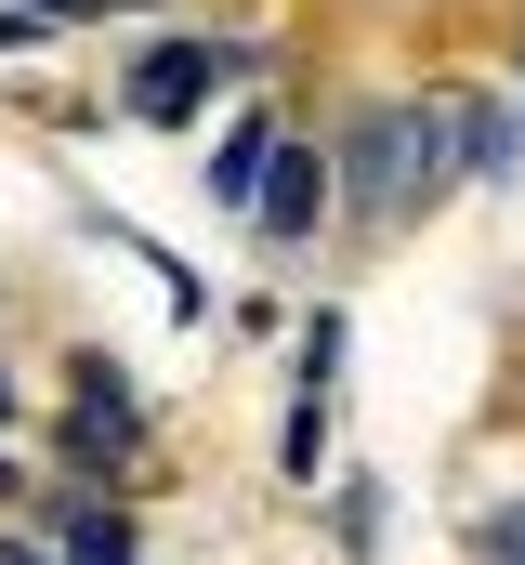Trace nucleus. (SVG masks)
<instances>
[{"label": "nucleus", "instance_id": "obj_1", "mask_svg": "<svg viewBox=\"0 0 525 565\" xmlns=\"http://www.w3.org/2000/svg\"><path fill=\"white\" fill-rule=\"evenodd\" d=\"M460 145V106L433 93V106H382V119H355V158H342V198L368 211V224H407V211H433V184L447 171H473V158H447Z\"/></svg>", "mask_w": 525, "mask_h": 565}, {"label": "nucleus", "instance_id": "obj_2", "mask_svg": "<svg viewBox=\"0 0 525 565\" xmlns=\"http://www.w3.org/2000/svg\"><path fill=\"white\" fill-rule=\"evenodd\" d=\"M237 66H262L250 40H171V53H144V66H131V119H197V106H211V79H237Z\"/></svg>", "mask_w": 525, "mask_h": 565}, {"label": "nucleus", "instance_id": "obj_3", "mask_svg": "<svg viewBox=\"0 0 525 565\" xmlns=\"http://www.w3.org/2000/svg\"><path fill=\"white\" fill-rule=\"evenodd\" d=\"M329 184H342V171H329V158H315V145H276V171H262V224H276V237H302V224H315V211H329Z\"/></svg>", "mask_w": 525, "mask_h": 565}, {"label": "nucleus", "instance_id": "obj_4", "mask_svg": "<svg viewBox=\"0 0 525 565\" xmlns=\"http://www.w3.org/2000/svg\"><path fill=\"white\" fill-rule=\"evenodd\" d=\"M197 171H211V198H237V211H250V198H262V171H276V119H237V132L211 145Z\"/></svg>", "mask_w": 525, "mask_h": 565}, {"label": "nucleus", "instance_id": "obj_5", "mask_svg": "<svg viewBox=\"0 0 525 565\" xmlns=\"http://www.w3.org/2000/svg\"><path fill=\"white\" fill-rule=\"evenodd\" d=\"M79 447H131V395L106 382V355H79Z\"/></svg>", "mask_w": 525, "mask_h": 565}, {"label": "nucleus", "instance_id": "obj_6", "mask_svg": "<svg viewBox=\"0 0 525 565\" xmlns=\"http://www.w3.org/2000/svg\"><path fill=\"white\" fill-rule=\"evenodd\" d=\"M460 158H473V171H525V145H513L500 106H460Z\"/></svg>", "mask_w": 525, "mask_h": 565}, {"label": "nucleus", "instance_id": "obj_7", "mask_svg": "<svg viewBox=\"0 0 525 565\" xmlns=\"http://www.w3.org/2000/svg\"><path fill=\"white\" fill-rule=\"evenodd\" d=\"M315 460H329V382H302V408H289V473L315 487Z\"/></svg>", "mask_w": 525, "mask_h": 565}, {"label": "nucleus", "instance_id": "obj_8", "mask_svg": "<svg viewBox=\"0 0 525 565\" xmlns=\"http://www.w3.org/2000/svg\"><path fill=\"white\" fill-rule=\"evenodd\" d=\"M53 553H79V565H93V553H131V513H66Z\"/></svg>", "mask_w": 525, "mask_h": 565}, {"label": "nucleus", "instance_id": "obj_9", "mask_svg": "<svg viewBox=\"0 0 525 565\" xmlns=\"http://www.w3.org/2000/svg\"><path fill=\"white\" fill-rule=\"evenodd\" d=\"M486 553H525V500H500V513H486Z\"/></svg>", "mask_w": 525, "mask_h": 565}, {"label": "nucleus", "instance_id": "obj_10", "mask_svg": "<svg viewBox=\"0 0 525 565\" xmlns=\"http://www.w3.org/2000/svg\"><path fill=\"white\" fill-rule=\"evenodd\" d=\"M53 13H119V0H53Z\"/></svg>", "mask_w": 525, "mask_h": 565}, {"label": "nucleus", "instance_id": "obj_11", "mask_svg": "<svg viewBox=\"0 0 525 565\" xmlns=\"http://www.w3.org/2000/svg\"><path fill=\"white\" fill-rule=\"evenodd\" d=\"M0 408H13V382H0Z\"/></svg>", "mask_w": 525, "mask_h": 565}]
</instances>
